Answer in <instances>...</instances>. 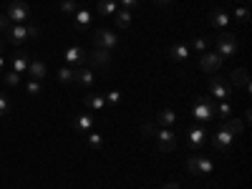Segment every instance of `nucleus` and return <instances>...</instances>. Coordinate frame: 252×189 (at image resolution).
I'll use <instances>...</instances> for the list:
<instances>
[{"mask_svg":"<svg viewBox=\"0 0 252 189\" xmlns=\"http://www.w3.org/2000/svg\"><path fill=\"white\" fill-rule=\"evenodd\" d=\"M38 33H40V28L35 23H10V28L5 31L8 43H13V46H23L28 38H38Z\"/></svg>","mask_w":252,"mask_h":189,"instance_id":"1","label":"nucleus"},{"mask_svg":"<svg viewBox=\"0 0 252 189\" xmlns=\"http://www.w3.org/2000/svg\"><path fill=\"white\" fill-rule=\"evenodd\" d=\"M5 15H8L10 23H33V10H31L28 3H23V0H13V3H8Z\"/></svg>","mask_w":252,"mask_h":189,"instance_id":"2","label":"nucleus"},{"mask_svg":"<svg viewBox=\"0 0 252 189\" xmlns=\"http://www.w3.org/2000/svg\"><path fill=\"white\" fill-rule=\"evenodd\" d=\"M187 169H189V174H194V177H209L215 172V161L209 157H189L187 159Z\"/></svg>","mask_w":252,"mask_h":189,"instance_id":"3","label":"nucleus"},{"mask_svg":"<svg viewBox=\"0 0 252 189\" xmlns=\"http://www.w3.org/2000/svg\"><path fill=\"white\" fill-rule=\"evenodd\" d=\"M209 94L217 96V101H227L229 96L235 94V86H232V83H227L222 76L212 73V76H209Z\"/></svg>","mask_w":252,"mask_h":189,"instance_id":"4","label":"nucleus"},{"mask_svg":"<svg viewBox=\"0 0 252 189\" xmlns=\"http://www.w3.org/2000/svg\"><path fill=\"white\" fill-rule=\"evenodd\" d=\"M91 40H94V48H103V51H111V48H116V43H119L116 33L109 31V28H96V31L91 33Z\"/></svg>","mask_w":252,"mask_h":189,"instance_id":"5","label":"nucleus"},{"mask_svg":"<svg viewBox=\"0 0 252 189\" xmlns=\"http://www.w3.org/2000/svg\"><path fill=\"white\" fill-rule=\"evenodd\" d=\"M192 114L197 121H212L217 119V106L212 98H197V103L192 106Z\"/></svg>","mask_w":252,"mask_h":189,"instance_id":"6","label":"nucleus"},{"mask_svg":"<svg viewBox=\"0 0 252 189\" xmlns=\"http://www.w3.org/2000/svg\"><path fill=\"white\" fill-rule=\"evenodd\" d=\"M237 38L232 35V33H222L220 38H217V56L224 61V58H232V56H237Z\"/></svg>","mask_w":252,"mask_h":189,"instance_id":"7","label":"nucleus"},{"mask_svg":"<svg viewBox=\"0 0 252 189\" xmlns=\"http://www.w3.org/2000/svg\"><path fill=\"white\" fill-rule=\"evenodd\" d=\"M154 136H157V144H159L161 152H172L174 146H177V134H174V129H164V126H157V129H154Z\"/></svg>","mask_w":252,"mask_h":189,"instance_id":"8","label":"nucleus"},{"mask_svg":"<svg viewBox=\"0 0 252 189\" xmlns=\"http://www.w3.org/2000/svg\"><path fill=\"white\" fill-rule=\"evenodd\" d=\"M209 141H212V146H215L217 152H224V154H227V152H229V146H232V141H235V136L229 134L224 126H220L217 134H212V139H209Z\"/></svg>","mask_w":252,"mask_h":189,"instance_id":"9","label":"nucleus"},{"mask_svg":"<svg viewBox=\"0 0 252 189\" xmlns=\"http://www.w3.org/2000/svg\"><path fill=\"white\" fill-rule=\"evenodd\" d=\"M63 58H66V66H71V68H81L83 63H86V51L78 48V46H68L66 51H63Z\"/></svg>","mask_w":252,"mask_h":189,"instance_id":"10","label":"nucleus"},{"mask_svg":"<svg viewBox=\"0 0 252 189\" xmlns=\"http://www.w3.org/2000/svg\"><path fill=\"white\" fill-rule=\"evenodd\" d=\"M199 68H202L204 73H217V71L222 68V58H220L217 53H212V51H207V53L199 56Z\"/></svg>","mask_w":252,"mask_h":189,"instance_id":"11","label":"nucleus"},{"mask_svg":"<svg viewBox=\"0 0 252 189\" xmlns=\"http://www.w3.org/2000/svg\"><path fill=\"white\" fill-rule=\"evenodd\" d=\"M28 66H31V56L26 51H18L13 58H10V71L18 73V76H26L28 73Z\"/></svg>","mask_w":252,"mask_h":189,"instance_id":"12","label":"nucleus"},{"mask_svg":"<svg viewBox=\"0 0 252 189\" xmlns=\"http://www.w3.org/2000/svg\"><path fill=\"white\" fill-rule=\"evenodd\" d=\"M86 61L91 66H98V68H106L111 63V51H103V48H94L91 53H86Z\"/></svg>","mask_w":252,"mask_h":189,"instance_id":"13","label":"nucleus"},{"mask_svg":"<svg viewBox=\"0 0 252 189\" xmlns=\"http://www.w3.org/2000/svg\"><path fill=\"white\" fill-rule=\"evenodd\" d=\"M91 10L89 8H78L76 13H73V26H76V31H83L86 33L89 31V26H91Z\"/></svg>","mask_w":252,"mask_h":189,"instance_id":"14","label":"nucleus"},{"mask_svg":"<svg viewBox=\"0 0 252 189\" xmlns=\"http://www.w3.org/2000/svg\"><path fill=\"white\" fill-rule=\"evenodd\" d=\"M207 136H209L207 129H202V126H194V129H189L187 141H189V146H192V149H199V146H204Z\"/></svg>","mask_w":252,"mask_h":189,"instance_id":"15","label":"nucleus"},{"mask_svg":"<svg viewBox=\"0 0 252 189\" xmlns=\"http://www.w3.org/2000/svg\"><path fill=\"white\" fill-rule=\"evenodd\" d=\"M96 83V73L91 68H76V86L81 89H91Z\"/></svg>","mask_w":252,"mask_h":189,"instance_id":"16","label":"nucleus"},{"mask_svg":"<svg viewBox=\"0 0 252 189\" xmlns=\"http://www.w3.org/2000/svg\"><path fill=\"white\" fill-rule=\"evenodd\" d=\"M73 129H76L78 134H89V131L94 129V116H91V114H76Z\"/></svg>","mask_w":252,"mask_h":189,"instance_id":"17","label":"nucleus"},{"mask_svg":"<svg viewBox=\"0 0 252 189\" xmlns=\"http://www.w3.org/2000/svg\"><path fill=\"white\" fill-rule=\"evenodd\" d=\"M209 26H212V28H220V31H224V28L229 26V15H227V10L217 8V10L209 13Z\"/></svg>","mask_w":252,"mask_h":189,"instance_id":"18","label":"nucleus"},{"mask_svg":"<svg viewBox=\"0 0 252 189\" xmlns=\"http://www.w3.org/2000/svg\"><path fill=\"white\" fill-rule=\"evenodd\" d=\"M154 124H157V126H164V129H174V124H177V114H174L172 109H164V111H159V114H157Z\"/></svg>","mask_w":252,"mask_h":189,"instance_id":"19","label":"nucleus"},{"mask_svg":"<svg viewBox=\"0 0 252 189\" xmlns=\"http://www.w3.org/2000/svg\"><path fill=\"white\" fill-rule=\"evenodd\" d=\"M83 103H86V109H91V111H106V98L98 96V94H86L83 96Z\"/></svg>","mask_w":252,"mask_h":189,"instance_id":"20","label":"nucleus"},{"mask_svg":"<svg viewBox=\"0 0 252 189\" xmlns=\"http://www.w3.org/2000/svg\"><path fill=\"white\" fill-rule=\"evenodd\" d=\"M224 129L232 134V136H242L245 134V121L242 119H237V116H229V119H224Z\"/></svg>","mask_w":252,"mask_h":189,"instance_id":"21","label":"nucleus"},{"mask_svg":"<svg viewBox=\"0 0 252 189\" xmlns=\"http://www.w3.org/2000/svg\"><path fill=\"white\" fill-rule=\"evenodd\" d=\"M229 76H232V86H240V89H245V91L250 94V76H247V68H235Z\"/></svg>","mask_w":252,"mask_h":189,"instance_id":"22","label":"nucleus"},{"mask_svg":"<svg viewBox=\"0 0 252 189\" xmlns=\"http://www.w3.org/2000/svg\"><path fill=\"white\" fill-rule=\"evenodd\" d=\"M46 73H48V68H46V63H43V61H31V66H28V76H31L33 81H43V78H46Z\"/></svg>","mask_w":252,"mask_h":189,"instance_id":"23","label":"nucleus"},{"mask_svg":"<svg viewBox=\"0 0 252 189\" xmlns=\"http://www.w3.org/2000/svg\"><path fill=\"white\" fill-rule=\"evenodd\" d=\"M189 51L197 53V56L207 53V51H209V38H204V35H194V38H192V43H189Z\"/></svg>","mask_w":252,"mask_h":189,"instance_id":"24","label":"nucleus"},{"mask_svg":"<svg viewBox=\"0 0 252 189\" xmlns=\"http://www.w3.org/2000/svg\"><path fill=\"white\" fill-rule=\"evenodd\" d=\"M169 56H172L174 61H187L189 56H192V51H189L187 43H174V46L169 48Z\"/></svg>","mask_w":252,"mask_h":189,"instance_id":"25","label":"nucleus"},{"mask_svg":"<svg viewBox=\"0 0 252 189\" xmlns=\"http://www.w3.org/2000/svg\"><path fill=\"white\" fill-rule=\"evenodd\" d=\"M56 76H58V81H61V83H66V86L76 83V68H71V66H61Z\"/></svg>","mask_w":252,"mask_h":189,"instance_id":"26","label":"nucleus"},{"mask_svg":"<svg viewBox=\"0 0 252 189\" xmlns=\"http://www.w3.org/2000/svg\"><path fill=\"white\" fill-rule=\"evenodd\" d=\"M114 18H116V26L121 28V31H126L131 26V10H124V8H119L116 13H114Z\"/></svg>","mask_w":252,"mask_h":189,"instance_id":"27","label":"nucleus"},{"mask_svg":"<svg viewBox=\"0 0 252 189\" xmlns=\"http://www.w3.org/2000/svg\"><path fill=\"white\" fill-rule=\"evenodd\" d=\"M116 10V0H98V15H114Z\"/></svg>","mask_w":252,"mask_h":189,"instance_id":"28","label":"nucleus"},{"mask_svg":"<svg viewBox=\"0 0 252 189\" xmlns=\"http://www.w3.org/2000/svg\"><path fill=\"white\" fill-rule=\"evenodd\" d=\"M86 139H89V146H91V149H103V136H101V134L89 131V134H86Z\"/></svg>","mask_w":252,"mask_h":189,"instance_id":"29","label":"nucleus"},{"mask_svg":"<svg viewBox=\"0 0 252 189\" xmlns=\"http://www.w3.org/2000/svg\"><path fill=\"white\" fill-rule=\"evenodd\" d=\"M61 10L66 15H73L78 10V3H76V0H61Z\"/></svg>","mask_w":252,"mask_h":189,"instance_id":"30","label":"nucleus"},{"mask_svg":"<svg viewBox=\"0 0 252 189\" xmlns=\"http://www.w3.org/2000/svg\"><path fill=\"white\" fill-rule=\"evenodd\" d=\"M26 91H28V96H40V91H43V89H40V81H28L26 83Z\"/></svg>","mask_w":252,"mask_h":189,"instance_id":"31","label":"nucleus"},{"mask_svg":"<svg viewBox=\"0 0 252 189\" xmlns=\"http://www.w3.org/2000/svg\"><path fill=\"white\" fill-rule=\"evenodd\" d=\"M229 114H232V106H229L227 101H222L220 106H217V116L220 119H229Z\"/></svg>","mask_w":252,"mask_h":189,"instance_id":"32","label":"nucleus"},{"mask_svg":"<svg viewBox=\"0 0 252 189\" xmlns=\"http://www.w3.org/2000/svg\"><path fill=\"white\" fill-rule=\"evenodd\" d=\"M103 98H106V106H109V103H111V106H116V103L121 101V94H119V91H109Z\"/></svg>","mask_w":252,"mask_h":189,"instance_id":"33","label":"nucleus"},{"mask_svg":"<svg viewBox=\"0 0 252 189\" xmlns=\"http://www.w3.org/2000/svg\"><path fill=\"white\" fill-rule=\"evenodd\" d=\"M8 111H10V101L5 94H0V116H5Z\"/></svg>","mask_w":252,"mask_h":189,"instance_id":"34","label":"nucleus"},{"mask_svg":"<svg viewBox=\"0 0 252 189\" xmlns=\"http://www.w3.org/2000/svg\"><path fill=\"white\" fill-rule=\"evenodd\" d=\"M5 83H8V86H18V83H20V76L13 73V71H8V73H5Z\"/></svg>","mask_w":252,"mask_h":189,"instance_id":"35","label":"nucleus"},{"mask_svg":"<svg viewBox=\"0 0 252 189\" xmlns=\"http://www.w3.org/2000/svg\"><path fill=\"white\" fill-rule=\"evenodd\" d=\"M235 18L240 20V23H247V18H250V10H247V8H237V10H235Z\"/></svg>","mask_w":252,"mask_h":189,"instance_id":"36","label":"nucleus"},{"mask_svg":"<svg viewBox=\"0 0 252 189\" xmlns=\"http://www.w3.org/2000/svg\"><path fill=\"white\" fill-rule=\"evenodd\" d=\"M10 28V20H8V15L5 13H0V33H5Z\"/></svg>","mask_w":252,"mask_h":189,"instance_id":"37","label":"nucleus"},{"mask_svg":"<svg viewBox=\"0 0 252 189\" xmlns=\"http://www.w3.org/2000/svg\"><path fill=\"white\" fill-rule=\"evenodd\" d=\"M121 8L124 10H134V8H139V0H121Z\"/></svg>","mask_w":252,"mask_h":189,"instance_id":"38","label":"nucleus"},{"mask_svg":"<svg viewBox=\"0 0 252 189\" xmlns=\"http://www.w3.org/2000/svg\"><path fill=\"white\" fill-rule=\"evenodd\" d=\"M154 129H157V124H144V126H141V131H144L146 136H154Z\"/></svg>","mask_w":252,"mask_h":189,"instance_id":"39","label":"nucleus"},{"mask_svg":"<svg viewBox=\"0 0 252 189\" xmlns=\"http://www.w3.org/2000/svg\"><path fill=\"white\" fill-rule=\"evenodd\" d=\"M3 71H5V56L0 53V73H3Z\"/></svg>","mask_w":252,"mask_h":189,"instance_id":"40","label":"nucleus"},{"mask_svg":"<svg viewBox=\"0 0 252 189\" xmlns=\"http://www.w3.org/2000/svg\"><path fill=\"white\" fill-rule=\"evenodd\" d=\"M152 3H157V5H164V8H166V5L172 3V0H152Z\"/></svg>","mask_w":252,"mask_h":189,"instance_id":"41","label":"nucleus"},{"mask_svg":"<svg viewBox=\"0 0 252 189\" xmlns=\"http://www.w3.org/2000/svg\"><path fill=\"white\" fill-rule=\"evenodd\" d=\"M161 189H179V184H174V182H169V184H164Z\"/></svg>","mask_w":252,"mask_h":189,"instance_id":"42","label":"nucleus"},{"mask_svg":"<svg viewBox=\"0 0 252 189\" xmlns=\"http://www.w3.org/2000/svg\"><path fill=\"white\" fill-rule=\"evenodd\" d=\"M235 3H237V0H235Z\"/></svg>","mask_w":252,"mask_h":189,"instance_id":"43","label":"nucleus"}]
</instances>
